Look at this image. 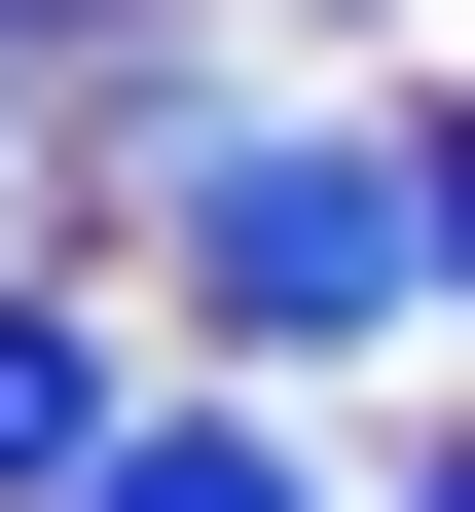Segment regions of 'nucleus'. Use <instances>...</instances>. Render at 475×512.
Listing matches in <instances>:
<instances>
[{"label":"nucleus","mask_w":475,"mask_h":512,"mask_svg":"<svg viewBox=\"0 0 475 512\" xmlns=\"http://www.w3.org/2000/svg\"><path fill=\"white\" fill-rule=\"evenodd\" d=\"M183 293H220L256 366H366L402 293H439V147H366V110H220V147H183Z\"/></svg>","instance_id":"1"},{"label":"nucleus","mask_w":475,"mask_h":512,"mask_svg":"<svg viewBox=\"0 0 475 512\" xmlns=\"http://www.w3.org/2000/svg\"><path fill=\"white\" fill-rule=\"evenodd\" d=\"M110 439H147V366H110V293H0V512H74Z\"/></svg>","instance_id":"2"},{"label":"nucleus","mask_w":475,"mask_h":512,"mask_svg":"<svg viewBox=\"0 0 475 512\" xmlns=\"http://www.w3.org/2000/svg\"><path fill=\"white\" fill-rule=\"evenodd\" d=\"M74 512H329V476H293V439H110Z\"/></svg>","instance_id":"3"},{"label":"nucleus","mask_w":475,"mask_h":512,"mask_svg":"<svg viewBox=\"0 0 475 512\" xmlns=\"http://www.w3.org/2000/svg\"><path fill=\"white\" fill-rule=\"evenodd\" d=\"M37 74H74V0H0V147H37Z\"/></svg>","instance_id":"4"},{"label":"nucleus","mask_w":475,"mask_h":512,"mask_svg":"<svg viewBox=\"0 0 475 512\" xmlns=\"http://www.w3.org/2000/svg\"><path fill=\"white\" fill-rule=\"evenodd\" d=\"M439 293H475V110H439Z\"/></svg>","instance_id":"5"},{"label":"nucleus","mask_w":475,"mask_h":512,"mask_svg":"<svg viewBox=\"0 0 475 512\" xmlns=\"http://www.w3.org/2000/svg\"><path fill=\"white\" fill-rule=\"evenodd\" d=\"M402 512H475V476H402Z\"/></svg>","instance_id":"6"}]
</instances>
